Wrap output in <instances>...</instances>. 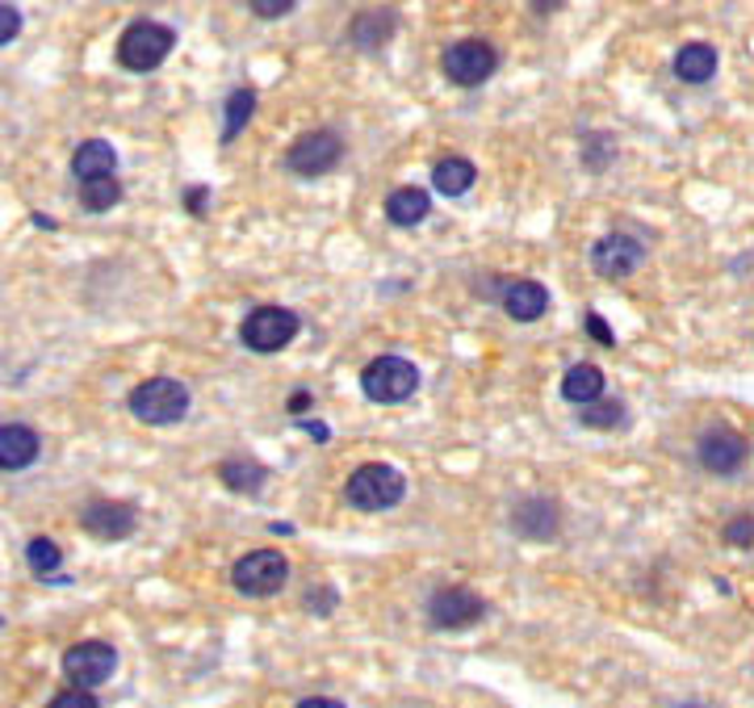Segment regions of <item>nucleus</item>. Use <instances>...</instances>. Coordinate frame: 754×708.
I'll list each match as a JSON object with an SVG mask.
<instances>
[{"label": "nucleus", "instance_id": "f257e3e1", "mask_svg": "<svg viewBox=\"0 0 754 708\" xmlns=\"http://www.w3.org/2000/svg\"><path fill=\"white\" fill-rule=\"evenodd\" d=\"M407 495V479L390 461H365L356 465L353 479L344 482V500L356 512H390Z\"/></svg>", "mask_w": 754, "mask_h": 708}, {"label": "nucleus", "instance_id": "f03ea898", "mask_svg": "<svg viewBox=\"0 0 754 708\" xmlns=\"http://www.w3.org/2000/svg\"><path fill=\"white\" fill-rule=\"evenodd\" d=\"M130 416L151 428H168V423H181L188 416V386L181 377H147L130 390Z\"/></svg>", "mask_w": 754, "mask_h": 708}, {"label": "nucleus", "instance_id": "7ed1b4c3", "mask_svg": "<svg viewBox=\"0 0 754 708\" xmlns=\"http://www.w3.org/2000/svg\"><path fill=\"white\" fill-rule=\"evenodd\" d=\"M230 583L248 600H269V596H277L281 587L290 583V562H286L281 549H256V554H244L235 562Z\"/></svg>", "mask_w": 754, "mask_h": 708}, {"label": "nucleus", "instance_id": "20e7f679", "mask_svg": "<svg viewBox=\"0 0 754 708\" xmlns=\"http://www.w3.org/2000/svg\"><path fill=\"white\" fill-rule=\"evenodd\" d=\"M172 46H176V34L168 25L134 21V25H126L122 42H118V60H122L126 72H155L172 55Z\"/></svg>", "mask_w": 754, "mask_h": 708}, {"label": "nucleus", "instance_id": "39448f33", "mask_svg": "<svg viewBox=\"0 0 754 708\" xmlns=\"http://www.w3.org/2000/svg\"><path fill=\"white\" fill-rule=\"evenodd\" d=\"M360 390L374 403H407L419 390V369L407 356H377L360 374Z\"/></svg>", "mask_w": 754, "mask_h": 708}, {"label": "nucleus", "instance_id": "423d86ee", "mask_svg": "<svg viewBox=\"0 0 754 708\" xmlns=\"http://www.w3.org/2000/svg\"><path fill=\"white\" fill-rule=\"evenodd\" d=\"M440 67H444V76L461 88H478L495 76V67H499V55H495V46L486 39H461L453 46H444V55H440Z\"/></svg>", "mask_w": 754, "mask_h": 708}, {"label": "nucleus", "instance_id": "0eeeda50", "mask_svg": "<svg viewBox=\"0 0 754 708\" xmlns=\"http://www.w3.org/2000/svg\"><path fill=\"white\" fill-rule=\"evenodd\" d=\"M298 314L290 307H256L239 328V340L248 344L251 353H281L286 344H293L298 335Z\"/></svg>", "mask_w": 754, "mask_h": 708}, {"label": "nucleus", "instance_id": "6e6552de", "mask_svg": "<svg viewBox=\"0 0 754 708\" xmlns=\"http://www.w3.org/2000/svg\"><path fill=\"white\" fill-rule=\"evenodd\" d=\"M63 671H67V679L80 691L101 688V684H109V675L118 671V650L109 646V642H80V646H72L63 654Z\"/></svg>", "mask_w": 754, "mask_h": 708}, {"label": "nucleus", "instance_id": "1a4fd4ad", "mask_svg": "<svg viewBox=\"0 0 754 708\" xmlns=\"http://www.w3.org/2000/svg\"><path fill=\"white\" fill-rule=\"evenodd\" d=\"M482 612H486V604L470 587H440L428 600V621L437 629H470L474 621H482Z\"/></svg>", "mask_w": 754, "mask_h": 708}, {"label": "nucleus", "instance_id": "9d476101", "mask_svg": "<svg viewBox=\"0 0 754 708\" xmlns=\"http://www.w3.org/2000/svg\"><path fill=\"white\" fill-rule=\"evenodd\" d=\"M344 160V143L335 130H311L290 147V168L298 176H323Z\"/></svg>", "mask_w": 754, "mask_h": 708}, {"label": "nucleus", "instance_id": "9b49d317", "mask_svg": "<svg viewBox=\"0 0 754 708\" xmlns=\"http://www.w3.org/2000/svg\"><path fill=\"white\" fill-rule=\"evenodd\" d=\"M646 248L633 239V235H604L595 248H591V269L600 272L604 281H625L642 269Z\"/></svg>", "mask_w": 754, "mask_h": 708}, {"label": "nucleus", "instance_id": "f8f14e48", "mask_svg": "<svg viewBox=\"0 0 754 708\" xmlns=\"http://www.w3.org/2000/svg\"><path fill=\"white\" fill-rule=\"evenodd\" d=\"M80 524H84V533H93L97 541H126V537L134 533L139 516H134V507H130V503L97 500L80 512Z\"/></svg>", "mask_w": 754, "mask_h": 708}, {"label": "nucleus", "instance_id": "ddd939ff", "mask_svg": "<svg viewBox=\"0 0 754 708\" xmlns=\"http://www.w3.org/2000/svg\"><path fill=\"white\" fill-rule=\"evenodd\" d=\"M700 465L712 470V474H737L742 461H746V440L730 432V428H717V432H704L700 437Z\"/></svg>", "mask_w": 754, "mask_h": 708}, {"label": "nucleus", "instance_id": "4468645a", "mask_svg": "<svg viewBox=\"0 0 754 708\" xmlns=\"http://www.w3.org/2000/svg\"><path fill=\"white\" fill-rule=\"evenodd\" d=\"M39 449H42V440L34 428H25V423H0V470H4V474L34 465V461H39Z\"/></svg>", "mask_w": 754, "mask_h": 708}, {"label": "nucleus", "instance_id": "2eb2a0df", "mask_svg": "<svg viewBox=\"0 0 754 708\" xmlns=\"http://www.w3.org/2000/svg\"><path fill=\"white\" fill-rule=\"evenodd\" d=\"M499 302L516 323H537L549 311V290H545L541 281H511V286H503Z\"/></svg>", "mask_w": 754, "mask_h": 708}, {"label": "nucleus", "instance_id": "dca6fc26", "mask_svg": "<svg viewBox=\"0 0 754 708\" xmlns=\"http://www.w3.org/2000/svg\"><path fill=\"white\" fill-rule=\"evenodd\" d=\"M511 528L528 537V541H545L558 533V503L553 500H524L516 512H511Z\"/></svg>", "mask_w": 754, "mask_h": 708}, {"label": "nucleus", "instance_id": "f3484780", "mask_svg": "<svg viewBox=\"0 0 754 708\" xmlns=\"http://www.w3.org/2000/svg\"><path fill=\"white\" fill-rule=\"evenodd\" d=\"M72 172H76L80 181L114 176V172H118V151H114V143H105V139H84V143L76 147V155H72Z\"/></svg>", "mask_w": 754, "mask_h": 708}, {"label": "nucleus", "instance_id": "a211bd4d", "mask_svg": "<svg viewBox=\"0 0 754 708\" xmlns=\"http://www.w3.org/2000/svg\"><path fill=\"white\" fill-rule=\"evenodd\" d=\"M600 395H604V369H600V365L583 361V365H570V369H566V377H562L566 403L591 407V403H600Z\"/></svg>", "mask_w": 754, "mask_h": 708}, {"label": "nucleus", "instance_id": "6ab92c4d", "mask_svg": "<svg viewBox=\"0 0 754 708\" xmlns=\"http://www.w3.org/2000/svg\"><path fill=\"white\" fill-rule=\"evenodd\" d=\"M428 210H432V197L416 185H402L386 197V218H390L395 227H419V223L428 218Z\"/></svg>", "mask_w": 754, "mask_h": 708}, {"label": "nucleus", "instance_id": "aec40b11", "mask_svg": "<svg viewBox=\"0 0 754 708\" xmlns=\"http://www.w3.org/2000/svg\"><path fill=\"white\" fill-rule=\"evenodd\" d=\"M675 76L683 84H709L717 76V51H712L709 42H688L675 55Z\"/></svg>", "mask_w": 754, "mask_h": 708}, {"label": "nucleus", "instance_id": "412c9836", "mask_svg": "<svg viewBox=\"0 0 754 708\" xmlns=\"http://www.w3.org/2000/svg\"><path fill=\"white\" fill-rule=\"evenodd\" d=\"M474 181H478V168L470 164L465 155H449V160H440V164L432 168V185H437V193H444V197L470 193Z\"/></svg>", "mask_w": 754, "mask_h": 708}, {"label": "nucleus", "instance_id": "4be33fe9", "mask_svg": "<svg viewBox=\"0 0 754 708\" xmlns=\"http://www.w3.org/2000/svg\"><path fill=\"white\" fill-rule=\"evenodd\" d=\"M218 479L227 491H239V495H256L265 479H269V470L260 465V461H248V458H230L218 465Z\"/></svg>", "mask_w": 754, "mask_h": 708}, {"label": "nucleus", "instance_id": "5701e85b", "mask_svg": "<svg viewBox=\"0 0 754 708\" xmlns=\"http://www.w3.org/2000/svg\"><path fill=\"white\" fill-rule=\"evenodd\" d=\"M395 34V13L390 9H377V13H360L353 21V42L356 46H365V51H377V46H386V39Z\"/></svg>", "mask_w": 754, "mask_h": 708}, {"label": "nucleus", "instance_id": "b1692460", "mask_svg": "<svg viewBox=\"0 0 754 708\" xmlns=\"http://www.w3.org/2000/svg\"><path fill=\"white\" fill-rule=\"evenodd\" d=\"M122 202V181L118 176H101V181H80V206L88 214H109Z\"/></svg>", "mask_w": 754, "mask_h": 708}, {"label": "nucleus", "instance_id": "393cba45", "mask_svg": "<svg viewBox=\"0 0 754 708\" xmlns=\"http://www.w3.org/2000/svg\"><path fill=\"white\" fill-rule=\"evenodd\" d=\"M251 114H256V93L251 88H235L227 97V126H223V143H230L244 126L251 122Z\"/></svg>", "mask_w": 754, "mask_h": 708}, {"label": "nucleus", "instance_id": "a878e982", "mask_svg": "<svg viewBox=\"0 0 754 708\" xmlns=\"http://www.w3.org/2000/svg\"><path fill=\"white\" fill-rule=\"evenodd\" d=\"M25 562H30L34 575H55L63 566V549L51 537H34V541L25 545Z\"/></svg>", "mask_w": 754, "mask_h": 708}, {"label": "nucleus", "instance_id": "bb28decb", "mask_svg": "<svg viewBox=\"0 0 754 708\" xmlns=\"http://www.w3.org/2000/svg\"><path fill=\"white\" fill-rule=\"evenodd\" d=\"M586 428H616V423H625V403H591L586 411H579Z\"/></svg>", "mask_w": 754, "mask_h": 708}, {"label": "nucleus", "instance_id": "cd10ccee", "mask_svg": "<svg viewBox=\"0 0 754 708\" xmlns=\"http://www.w3.org/2000/svg\"><path fill=\"white\" fill-rule=\"evenodd\" d=\"M46 708H101V705H97V696H93V691L67 688V691H60Z\"/></svg>", "mask_w": 754, "mask_h": 708}, {"label": "nucleus", "instance_id": "c85d7f7f", "mask_svg": "<svg viewBox=\"0 0 754 708\" xmlns=\"http://www.w3.org/2000/svg\"><path fill=\"white\" fill-rule=\"evenodd\" d=\"M18 34H21V13L13 4H0V46H9Z\"/></svg>", "mask_w": 754, "mask_h": 708}, {"label": "nucleus", "instance_id": "c756f323", "mask_svg": "<svg viewBox=\"0 0 754 708\" xmlns=\"http://www.w3.org/2000/svg\"><path fill=\"white\" fill-rule=\"evenodd\" d=\"M751 512H746V516H737V521L730 524V528H725V541L733 545V549H751Z\"/></svg>", "mask_w": 754, "mask_h": 708}, {"label": "nucleus", "instance_id": "7c9ffc66", "mask_svg": "<svg viewBox=\"0 0 754 708\" xmlns=\"http://www.w3.org/2000/svg\"><path fill=\"white\" fill-rule=\"evenodd\" d=\"M248 9L256 18H286L290 9H298L293 0H248Z\"/></svg>", "mask_w": 754, "mask_h": 708}, {"label": "nucleus", "instance_id": "2f4dec72", "mask_svg": "<svg viewBox=\"0 0 754 708\" xmlns=\"http://www.w3.org/2000/svg\"><path fill=\"white\" fill-rule=\"evenodd\" d=\"M586 332L595 335V340H600L604 348H612V344H616V335H612V328H607V323H604V319H600L595 311L586 314Z\"/></svg>", "mask_w": 754, "mask_h": 708}, {"label": "nucleus", "instance_id": "473e14b6", "mask_svg": "<svg viewBox=\"0 0 754 708\" xmlns=\"http://www.w3.org/2000/svg\"><path fill=\"white\" fill-rule=\"evenodd\" d=\"M206 197H209V189H188V210H193V214H206Z\"/></svg>", "mask_w": 754, "mask_h": 708}, {"label": "nucleus", "instance_id": "72a5a7b5", "mask_svg": "<svg viewBox=\"0 0 754 708\" xmlns=\"http://www.w3.org/2000/svg\"><path fill=\"white\" fill-rule=\"evenodd\" d=\"M298 708H344L340 700H332V696H311V700H302Z\"/></svg>", "mask_w": 754, "mask_h": 708}, {"label": "nucleus", "instance_id": "f704fd0d", "mask_svg": "<svg viewBox=\"0 0 754 708\" xmlns=\"http://www.w3.org/2000/svg\"><path fill=\"white\" fill-rule=\"evenodd\" d=\"M311 403H314V398L306 395V390H298V395L290 398V411H293V416H302V411H306V407H311Z\"/></svg>", "mask_w": 754, "mask_h": 708}]
</instances>
